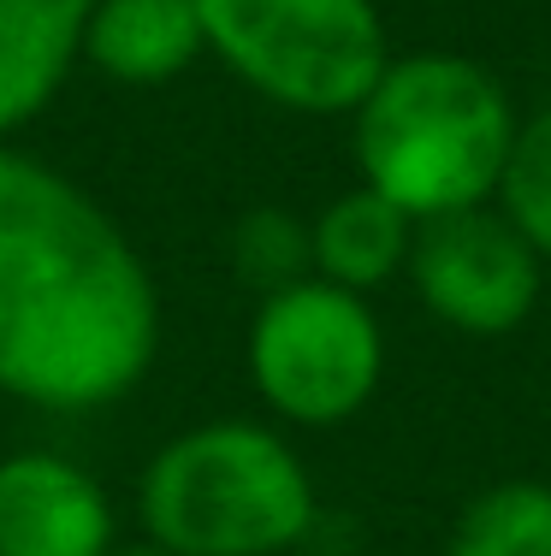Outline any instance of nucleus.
<instances>
[{
	"instance_id": "obj_1",
	"label": "nucleus",
	"mask_w": 551,
	"mask_h": 556,
	"mask_svg": "<svg viewBox=\"0 0 551 556\" xmlns=\"http://www.w3.org/2000/svg\"><path fill=\"white\" fill-rule=\"evenodd\" d=\"M166 314L154 267L96 190L0 137V396L108 415L149 386Z\"/></svg>"
},
{
	"instance_id": "obj_2",
	"label": "nucleus",
	"mask_w": 551,
	"mask_h": 556,
	"mask_svg": "<svg viewBox=\"0 0 551 556\" xmlns=\"http://www.w3.org/2000/svg\"><path fill=\"white\" fill-rule=\"evenodd\" d=\"M522 118L504 84L463 54L386 60L350 113V154L367 190L398 202L415 225L498 202Z\"/></svg>"
},
{
	"instance_id": "obj_3",
	"label": "nucleus",
	"mask_w": 551,
	"mask_h": 556,
	"mask_svg": "<svg viewBox=\"0 0 551 556\" xmlns=\"http://www.w3.org/2000/svg\"><path fill=\"white\" fill-rule=\"evenodd\" d=\"M137 521L173 556H285L314 533L321 497L279 427L214 415L142 462Z\"/></svg>"
},
{
	"instance_id": "obj_4",
	"label": "nucleus",
	"mask_w": 551,
	"mask_h": 556,
	"mask_svg": "<svg viewBox=\"0 0 551 556\" xmlns=\"http://www.w3.org/2000/svg\"><path fill=\"white\" fill-rule=\"evenodd\" d=\"M196 18L243 89L303 118H350L391 60L374 0H196Z\"/></svg>"
},
{
	"instance_id": "obj_5",
	"label": "nucleus",
	"mask_w": 551,
	"mask_h": 556,
	"mask_svg": "<svg viewBox=\"0 0 551 556\" xmlns=\"http://www.w3.org/2000/svg\"><path fill=\"white\" fill-rule=\"evenodd\" d=\"M243 367L267 415L285 427L333 432L374 403L386 379V332L367 296L326 278H297L255 302Z\"/></svg>"
},
{
	"instance_id": "obj_6",
	"label": "nucleus",
	"mask_w": 551,
	"mask_h": 556,
	"mask_svg": "<svg viewBox=\"0 0 551 556\" xmlns=\"http://www.w3.org/2000/svg\"><path fill=\"white\" fill-rule=\"evenodd\" d=\"M403 273L433 320L463 338H510L546 290V255L492 202L422 219Z\"/></svg>"
},
{
	"instance_id": "obj_7",
	"label": "nucleus",
	"mask_w": 551,
	"mask_h": 556,
	"mask_svg": "<svg viewBox=\"0 0 551 556\" xmlns=\"http://www.w3.org/2000/svg\"><path fill=\"white\" fill-rule=\"evenodd\" d=\"M120 503L77 456L7 450L0 456V556H113Z\"/></svg>"
},
{
	"instance_id": "obj_8",
	"label": "nucleus",
	"mask_w": 551,
	"mask_h": 556,
	"mask_svg": "<svg viewBox=\"0 0 551 556\" xmlns=\"http://www.w3.org/2000/svg\"><path fill=\"white\" fill-rule=\"evenodd\" d=\"M202 54L196 0H101L77 36V65L125 89H161Z\"/></svg>"
},
{
	"instance_id": "obj_9",
	"label": "nucleus",
	"mask_w": 551,
	"mask_h": 556,
	"mask_svg": "<svg viewBox=\"0 0 551 556\" xmlns=\"http://www.w3.org/2000/svg\"><path fill=\"white\" fill-rule=\"evenodd\" d=\"M96 7L101 0H0V137H18L60 101Z\"/></svg>"
},
{
	"instance_id": "obj_10",
	"label": "nucleus",
	"mask_w": 551,
	"mask_h": 556,
	"mask_svg": "<svg viewBox=\"0 0 551 556\" xmlns=\"http://www.w3.org/2000/svg\"><path fill=\"white\" fill-rule=\"evenodd\" d=\"M309 237H314V278L345 285L356 296H374V290H386L410 267L415 219L398 202H386L379 190L356 184V190L333 195L309 219Z\"/></svg>"
},
{
	"instance_id": "obj_11",
	"label": "nucleus",
	"mask_w": 551,
	"mask_h": 556,
	"mask_svg": "<svg viewBox=\"0 0 551 556\" xmlns=\"http://www.w3.org/2000/svg\"><path fill=\"white\" fill-rule=\"evenodd\" d=\"M444 556H551V485L498 480L463 503Z\"/></svg>"
},
{
	"instance_id": "obj_12",
	"label": "nucleus",
	"mask_w": 551,
	"mask_h": 556,
	"mask_svg": "<svg viewBox=\"0 0 551 556\" xmlns=\"http://www.w3.org/2000/svg\"><path fill=\"white\" fill-rule=\"evenodd\" d=\"M226 261L238 273V285H249L255 296H273L297 278H314L309 219L291 214V207H249L226 231Z\"/></svg>"
},
{
	"instance_id": "obj_13",
	"label": "nucleus",
	"mask_w": 551,
	"mask_h": 556,
	"mask_svg": "<svg viewBox=\"0 0 551 556\" xmlns=\"http://www.w3.org/2000/svg\"><path fill=\"white\" fill-rule=\"evenodd\" d=\"M498 207L516 219V231L551 261V108L534 113L516 130L504 184H498Z\"/></svg>"
},
{
	"instance_id": "obj_14",
	"label": "nucleus",
	"mask_w": 551,
	"mask_h": 556,
	"mask_svg": "<svg viewBox=\"0 0 551 556\" xmlns=\"http://www.w3.org/2000/svg\"><path fill=\"white\" fill-rule=\"evenodd\" d=\"M113 556H173V551H161V545H149V539H137V545H113Z\"/></svg>"
}]
</instances>
